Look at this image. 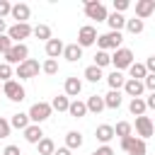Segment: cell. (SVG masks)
Here are the masks:
<instances>
[{"label": "cell", "instance_id": "484cf974", "mask_svg": "<svg viewBox=\"0 0 155 155\" xmlns=\"http://www.w3.org/2000/svg\"><path fill=\"white\" fill-rule=\"evenodd\" d=\"M128 111H131L133 116H145V111H148V107H145V99H143V97H136V99H131V102H128Z\"/></svg>", "mask_w": 155, "mask_h": 155}, {"label": "cell", "instance_id": "d6a6232c", "mask_svg": "<svg viewBox=\"0 0 155 155\" xmlns=\"http://www.w3.org/2000/svg\"><path fill=\"white\" fill-rule=\"evenodd\" d=\"M128 75H131V80H145L148 70H145L143 63H136V61H133V65L128 68Z\"/></svg>", "mask_w": 155, "mask_h": 155}, {"label": "cell", "instance_id": "5b68a950", "mask_svg": "<svg viewBox=\"0 0 155 155\" xmlns=\"http://www.w3.org/2000/svg\"><path fill=\"white\" fill-rule=\"evenodd\" d=\"M29 58V46L27 44H12V48L5 53V63L7 65H19Z\"/></svg>", "mask_w": 155, "mask_h": 155}, {"label": "cell", "instance_id": "7a4b0ae2", "mask_svg": "<svg viewBox=\"0 0 155 155\" xmlns=\"http://www.w3.org/2000/svg\"><path fill=\"white\" fill-rule=\"evenodd\" d=\"M111 65H114V70H128L131 65H133V51L131 48H126V46H121V48H116L114 51V56H111Z\"/></svg>", "mask_w": 155, "mask_h": 155}, {"label": "cell", "instance_id": "f907efd6", "mask_svg": "<svg viewBox=\"0 0 155 155\" xmlns=\"http://www.w3.org/2000/svg\"><path fill=\"white\" fill-rule=\"evenodd\" d=\"M0 94H2V82H0Z\"/></svg>", "mask_w": 155, "mask_h": 155}, {"label": "cell", "instance_id": "836d02e7", "mask_svg": "<svg viewBox=\"0 0 155 155\" xmlns=\"http://www.w3.org/2000/svg\"><path fill=\"white\" fill-rule=\"evenodd\" d=\"M145 153H148V145H145V140L136 136V140H133V145L128 148V155H145Z\"/></svg>", "mask_w": 155, "mask_h": 155}, {"label": "cell", "instance_id": "44dd1931", "mask_svg": "<svg viewBox=\"0 0 155 155\" xmlns=\"http://www.w3.org/2000/svg\"><path fill=\"white\" fill-rule=\"evenodd\" d=\"M124 82H126V75L119 73V70H111V73L107 75V85H109V90H119V92H121Z\"/></svg>", "mask_w": 155, "mask_h": 155}, {"label": "cell", "instance_id": "83f0119b", "mask_svg": "<svg viewBox=\"0 0 155 155\" xmlns=\"http://www.w3.org/2000/svg\"><path fill=\"white\" fill-rule=\"evenodd\" d=\"M36 150H39V155H53V153H56V143L44 136V138L36 143Z\"/></svg>", "mask_w": 155, "mask_h": 155}, {"label": "cell", "instance_id": "5bb4252c", "mask_svg": "<svg viewBox=\"0 0 155 155\" xmlns=\"http://www.w3.org/2000/svg\"><path fill=\"white\" fill-rule=\"evenodd\" d=\"M150 15H155V0H138L136 2V17L145 19Z\"/></svg>", "mask_w": 155, "mask_h": 155}, {"label": "cell", "instance_id": "9c48e42d", "mask_svg": "<svg viewBox=\"0 0 155 155\" xmlns=\"http://www.w3.org/2000/svg\"><path fill=\"white\" fill-rule=\"evenodd\" d=\"M97 29L92 27V24H85V27H80V31H78V46L80 48H85V46H92V44H97Z\"/></svg>", "mask_w": 155, "mask_h": 155}, {"label": "cell", "instance_id": "f35d334b", "mask_svg": "<svg viewBox=\"0 0 155 155\" xmlns=\"http://www.w3.org/2000/svg\"><path fill=\"white\" fill-rule=\"evenodd\" d=\"M10 48H12V41H10V36H7V34H2V36H0V53L5 56Z\"/></svg>", "mask_w": 155, "mask_h": 155}, {"label": "cell", "instance_id": "7bdbcfd3", "mask_svg": "<svg viewBox=\"0 0 155 155\" xmlns=\"http://www.w3.org/2000/svg\"><path fill=\"white\" fill-rule=\"evenodd\" d=\"M90 155H114V150H111V145H102V148H97V150H92Z\"/></svg>", "mask_w": 155, "mask_h": 155}, {"label": "cell", "instance_id": "6da1fadb", "mask_svg": "<svg viewBox=\"0 0 155 155\" xmlns=\"http://www.w3.org/2000/svg\"><path fill=\"white\" fill-rule=\"evenodd\" d=\"M29 121L31 124H36V126H41L46 119H51V114H53V109H51V104L48 102H34L31 107H29Z\"/></svg>", "mask_w": 155, "mask_h": 155}, {"label": "cell", "instance_id": "ffe728a7", "mask_svg": "<svg viewBox=\"0 0 155 155\" xmlns=\"http://www.w3.org/2000/svg\"><path fill=\"white\" fill-rule=\"evenodd\" d=\"M107 24H109V31H121V29L126 27V17L119 15V12H109Z\"/></svg>", "mask_w": 155, "mask_h": 155}, {"label": "cell", "instance_id": "4fadbf2b", "mask_svg": "<svg viewBox=\"0 0 155 155\" xmlns=\"http://www.w3.org/2000/svg\"><path fill=\"white\" fill-rule=\"evenodd\" d=\"M10 17H12V19H17V24H19V22H27V19L31 17V7H29L27 2H15V5H12Z\"/></svg>", "mask_w": 155, "mask_h": 155}, {"label": "cell", "instance_id": "277c9868", "mask_svg": "<svg viewBox=\"0 0 155 155\" xmlns=\"http://www.w3.org/2000/svg\"><path fill=\"white\" fill-rule=\"evenodd\" d=\"M121 41H124V34L121 31H107V34H99L97 36V46L99 51H109V48H121Z\"/></svg>", "mask_w": 155, "mask_h": 155}, {"label": "cell", "instance_id": "d590c367", "mask_svg": "<svg viewBox=\"0 0 155 155\" xmlns=\"http://www.w3.org/2000/svg\"><path fill=\"white\" fill-rule=\"evenodd\" d=\"M41 70H44L46 75H56V73H58V61H53V58H46V61L41 63Z\"/></svg>", "mask_w": 155, "mask_h": 155}, {"label": "cell", "instance_id": "4dcf8cb0", "mask_svg": "<svg viewBox=\"0 0 155 155\" xmlns=\"http://www.w3.org/2000/svg\"><path fill=\"white\" fill-rule=\"evenodd\" d=\"M128 34H140L143 29H145V22L143 19H138V17H133V19H126V27H124Z\"/></svg>", "mask_w": 155, "mask_h": 155}, {"label": "cell", "instance_id": "f546056e", "mask_svg": "<svg viewBox=\"0 0 155 155\" xmlns=\"http://www.w3.org/2000/svg\"><path fill=\"white\" fill-rule=\"evenodd\" d=\"M114 136H119V138H128V136H133V124H128V121H119V124L114 126Z\"/></svg>", "mask_w": 155, "mask_h": 155}, {"label": "cell", "instance_id": "603a6c76", "mask_svg": "<svg viewBox=\"0 0 155 155\" xmlns=\"http://www.w3.org/2000/svg\"><path fill=\"white\" fill-rule=\"evenodd\" d=\"M82 133L80 131H68L65 133V148L68 150H78V148H82Z\"/></svg>", "mask_w": 155, "mask_h": 155}, {"label": "cell", "instance_id": "ac0fdd59", "mask_svg": "<svg viewBox=\"0 0 155 155\" xmlns=\"http://www.w3.org/2000/svg\"><path fill=\"white\" fill-rule=\"evenodd\" d=\"M63 58H65L68 63H78V61L82 58V48H80L78 44H65V48H63Z\"/></svg>", "mask_w": 155, "mask_h": 155}, {"label": "cell", "instance_id": "3957f363", "mask_svg": "<svg viewBox=\"0 0 155 155\" xmlns=\"http://www.w3.org/2000/svg\"><path fill=\"white\" fill-rule=\"evenodd\" d=\"M31 29H34V27H31L29 22H19V24L15 22L12 27H7V36H10L12 44H24V39L31 36Z\"/></svg>", "mask_w": 155, "mask_h": 155}, {"label": "cell", "instance_id": "74e56055", "mask_svg": "<svg viewBox=\"0 0 155 155\" xmlns=\"http://www.w3.org/2000/svg\"><path fill=\"white\" fill-rule=\"evenodd\" d=\"M10 131H12V126H10V119L0 116V138H7V136H10Z\"/></svg>", "mask_w": 155, "mask_h": 155}, {"label": "cell", "instance_id": "bcb514c9", "mask_svg": "<svg viewBox=\"0 0 155 155\" xmlns=\"http://www.w3.org/2000/svg\"><path fill=\"white\" fill-rule=\"evenodd\" d=\"M143 65H145V70H148V73H153V75H155V56H150Z\"/></svg>", "mask_w": 155, "mask_h": 155}, {"label": "cell", "instance_id": "30bf717a", "mask_svg": "<svg viewBox=\"0 0 155 155\" xmlns=\"http://www.w3.org/2000/svg\"><path fill=\"white\" fill-rule=\"evenodd\" d=\"M155 133V126H153V121H150V116H136V136L138 138H150Z\"/></svg>", "mask_w": 155, "mask_h": 155}, {"label": "cell", "instance_id": "b9f144b4", "mask_svg": "<svg viewBox=\"0 0 155 155\" xmlns=\"http://www.w3.org/2000/svg\"><path fill=\"white\" fill-rule=\"evenodd\" d=\"M143 87H145V90H150V92H155V75H153V73H148V75H145Z\"/></svg>", "mask_w": 155, "mask_h": 155}, {"label": "cell", "instance_id": "9a60e30c", "mask_svg": "<svg viewBox=\"0 0 155 155\" xmlns=\"http://www.w3.org/2000/svg\"><path fill=\"white\" fill-rule=\"evenodd\" d=\"M94 138H97L102 145H109V140L114 138V126H111V124H102V126H97Z\"/></svg>", "mask_w": 155, "mask_h": 155}, {"label": "cell", "instance_id": "7dc6e473", "mask_svg": "<svg viewBox=\"0 0 155 155\" xmlns=\"http://www.w3.org/2000/svg\"><path fill=\"white\" fill-rule=\"evenodd\" d=\"M145 107H148V109H155V92H150V94L145 97Z\"/></svg>", "mask_w": 155, "mask_h": 155}, {"label": "cell", "instance_id": "f6af8a7d", "mask_svg": "<svg viewBox=\"0 0 155 155\" xmlns=\"http://www.w3.org/2000/svg\"><path fill=\"white\" fill-rule=\"evenodd\" d=\"M2 155H22V150H19V145H7L2 150Z\"/></svg>", "mask_w": 155, "mask_h": 155}, {"label": "cell", "instance_id": "d6986e66", "mask_svg": "<svg viewBox=\"0 0 155 155\" xmlns=\"http://www.w3.org/2000/svg\"><path fill=\"white\" fill-rule=\"evenodd\" d=\"M121 102H124V94H121L119 90H109V92L104 94V107H107V109H119Z\"/></svg>", "mask_w": 155, "mask_h": 155}, {"label": "cell", "instance_id": "d4e9b609", "mask_svg": "<svg viewBox=\"0 0 155 155\" xmlns=\"http://www.w3.org/2000/svg\"><path fill=\"white\" fill-rule=\"evenodd\" d=\"M29 124H31V121H29V114H24V111H17V114H12V116H10V126H12V128L24 131Z\"/></svg>", "mask_w": 155, "mask_h": 155}, {"label": "cell", "instance_id": "8d00e7d4", "mask_svg": "<svg viewBox=\"0 0 155 155\" xmlns=\"http://www.w3.org/2000/svg\"><path fill=\"white\" fill-rule=\"evenodd\" d=\"M12 75H15L12 65H7V63L2 61V63H0V82H7V80H12Z\"/></svg>", "mask_w": 155, "mask_h": 155}, {"label": "cell", "instance_id": "c3c4849f", "mask_svg": "<svg viewBox=\"0 0 155 155\" xmlns=\"http://www.w3.org/2000/svg\"><path fill=\"white\" fill-rule=\"evenodd\" d=\"M53 155H73V150H68V148L63 145V148H56V153H53Z\"/></svg>", "mask_w": 155, "mask_h": 155}, {"label": "cell", "instance_id": "1f68e13d", "mask_svg": "<svg viewBox=\"0 0 155 155\" xmlns=\"http://www.w3.org/2000/svg\"><path fill=\"white\" fill-rule=\"evenodd\" d=\"M31 34H34L36 39H41V41L53 39V34H51V27H48V24H36V27L31 29Z\"/></svg>", "mask_w": 155, "mask_h": 155}, {"label": "cell", "instance_id": "cb8c5ba5", "mask_svg": "<svg viewBox=\"0 0 155 155\" xmlns=\"http://www.w3.org/2000/svg\"><path fill=\"white\" fill-rule=\"evenodd\" d=\"M85 104H87V111H92V114H99V111L107 109L104 107V97H99V94H90Z\"/></svg>", "mask_w": 155, "mask_h": 155}, {"label": "cell", "instance_id": "4316f807", "mask_svg": "<svg viewBox=\"0 0 155 155\" xmlns=\"http://www.w3.org/2000/svg\"><path fill=\"white\" fill-rule=\"evenodd\" d=\"M48 104H51V109H53V111H68V107H70V99H68L65 94H56V97H53Z\"/></svg>", "mask_w": 155, "mask_h": 155}, {"label": "cell", "instance_id": "e0dca14e", "mask_svg": "<svg viewBox=\"0 0 155 155\" xmlns=\"http://www.w3.org/2000/svg\"><path fill=\"white\" fill-rule=\"evenodd\" d=\"M63 48H65V44L61 41V39H48L46 41V56L48 58H58V56H63Z\"/></svg>", "mask_w": 155, "mask_h": 155}, {"label": "cell", "instance_id": "e575fe53", "mask_svg": "<svg viewBox=\"0 0 155 155\" xmlns=\"http://www.w3.org/2000/svg\"><path fill=\"white\" fill-rule=\"evenodd\" d=\"M92 65H97V68H107V65H111V56H109L107 51H97Z\"/></svg>", "mask_w": 155, "mask_h": 155}, {"label": "cell", "instance_id": "8992f818", "mask_svg": "<svg viewBox=\"0 0 155 155\" xmlns=\"http://www.w3.org/2000/svg\"><path fill=\"white\" fill-rule=\"evenodd\" d=\"M39 70H41L39 61H34V58H27L24 63H19V65L15 68V75H17L19 80H31V78H36V75H39Z\"/></svg>", "mask_w": 155, "mask_h": 155}, {"label": "cell", "instance_id": "681fc988", "mask_svg": "<svg viewBox=\"0 0 155 155\" xmlns=\"http://www.w3.org/2000/svg\"><path fill=\"white\" fill-rule=\"evenodd\" d=\"M2 34H7V22H5V19H0V36H2Z\"/></svg>", "mask_w": 155, "mask_h": 155}, {"label": "cell", "instance_id": "ba28073f", "mask_svg": "<svg viewBox=\"0 0 155 155\" xmlns=\"http://www.w3.org/2000/svg\"><path fill=\"white\" fill-rule=\"evenodd\" d=\"M2 94H5L10 102H22V99L27 97L22 82H17V80H7V82H2Z\"/></svg>", "mask_w": 155, "mask_h": 155}, {"label": "cell", "instance_id": "60d3db41", "mask_svg": "<svg viewBox=\"0 0 155 155\" xmlns=\"http://www.w3.org/2000/svg\"><path fill=\"white\" fill-rule=\"evenodd\" d=\"M128 7H131V2H128V0H114V12H119V15H121V12H124V10H128Z\"/></svg>", "mask_w": 155, "mask_h": 155}, {"label": "cell", "instance_id": "7402d4cb", "mask_svg": "<svg viewBox=\"0 0 155 155\" xmlns=\"http://www.w3.org/2000/svg\"><path fill=\"white\" fill-rule=\"evenodd\" d=\"M68 114H70L73 119H82V116L87 114V104H85L82 99H70V107H68Z\"/></svg>", "mask_w": 155, "mask_h": 155}, {"label": "cell", "instance_id": "f1b7e54d", "mask_svg": "<svg viewBox=\"0 0 155 155\" xmlns=\"http://www.w3.org/2000/svg\"><path fill=\"white\" fill-rule=\"evenodd\" d=\"M82 75H85V80H87V82H99V80L104 78V73H102V68H97V65H87Z\"/></svg>", "mask_w": 155, "mask_h": 155}, {"label": "cell", "instance_id": "2e32d148", "mask_svg": "<svg viewBox=\"0 0 155 155\" xmlns=\"http://www.w3.org/2000/svg\"><path fill=\"white\" fill-rule=\"evenodd\" d=\"M22 133H24V140H27V143H31V145H36V143L44 138V131H41V126H36V124H29Z\"/></svg>", "mask_w": 155, "mask_h": 155}, {"label": "cell", "instance_id": "ee69618b", "mask_svg": "<svg viewBox=\"0 0 155 155\" xmlns=\"http://www.w3.org/2000/svg\"><path fill=\"white\" fill-rule=\"evenodd\" d=\"M133 140H136V136H128V138H121V150H126V153H128V148L133 145Z\"/></svg>", "mask_w": 155, "mask_h": 155}, {"label": "cell", "instance_id": "52a82bcc", "mask_svg": "<svg viewBox=\"0 0 155 155\" xmlns=\"http://www.w3.org/2000/svg\"><path fill=\"white\" fill-rule=\"evenodd\" d=\"M85 15H87V19H97V22H107V17H109L107 7L99 0H85Z\"/></svg>", "mask_w": 155, "mask_h": 155}, {"label": "cell", "instance_id": "8fae6325", "mask_svg": "<svg viewBox=\"0 0 155 155\" xmlns=\"http://www.w3.org/2000/svg\"><path fill=\"white\" fill-rule=\"evenodd\" d=\"M82 92V80L78 78V75H70V78H65V85H63V94L70 99V97H75L78 99V94Z\"/></svg>", "mask_w": 155, "mask_h": 155}, {"label": "cell", "instance_id": "7c38bea8", "mask_svg": "<svg viewBox=\"0 0 155 155\" xmlns=\"http://www.w3.org/2000/svg\"><path fill=\"white\" fill-rule=\"evenodd\" d=\"M124 94H128L131 99H136V97H143V92H145V87H143V80H131V78H126V82H124Z\"/></svg>", "mask_w": 155, "mask_h": 155}, {"label": "cell", "instance_id": "ab89813d", "mask_svg": "<svg viewBox=\"0 0 155 155\" xmlns=\"http://www.w3.org/2000/svg\"><path fill=\"white\" fill-rule=\"evenodd\" d=\"M10 12H12V2H7V0H0V19H5Z\"/></svg>", "mask_w": 155, "mask_h": 155}]
</instances>
